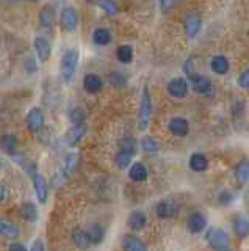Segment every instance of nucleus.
<instances>
[{
    "instance_id": "32",
    "label": "nucleus",
    "mask_w": 249,
    "mask_h": 251,
    "mask_svg": "<svg viewBox=\"0 0 249 251\" xmlns=\"http://www.w3.org/2000/svg\"><path fill=\"white\" fill-rule=\"evenodd\" d=\"M233 233H235L240 239H245L249 234V223L245 218H237L233 221Z\"/></svg>"
},
{
    "instance_id": "37",
    "label": "nucleus",
    "mask_w": 249,
    "mask_h": 251,
    "mask_svg": "<svg viewBox=\"0 0 249 251\" xmlns=\"http://www.w3.org/2000/svg\"><path fill=\"white\" fill-rule=\"evenodd\" d=\"M177 2H179V0H160V8H161V11H169V10H173L174 6L177 5Z\"/></svg>"
},
{
    "instance_id": "36",
    "label": "nucleus",
    "mask_w": 249,
    "mask_h": 251,
    "mask_svg": "<svg viewBox=\"0 0 249 251\" xmlns=\"http://www.w3.org/2000/svg\"><path fill=\"white\" fill-rule=\"evenodd\" d=\"M110 82H111V85L113 87H116V88H123L125 85V77L121 72H115V74H111L110 75Z\"/></svg>"
},
{
    "instance_id": "39",
    "label": "nucleus",
    "mask_w": 249,
    "mask_h": 251,
    "mask_svg": "<svg viewBox=\"0 0 249 251\" xmlns=\"http://www.w3.org/2000/svg\"><path fill=\"white\" fill-rule=\"evenodd\" d=\"M66 179V173L65 171H60V173H56L55 174V178H53V187H56V185H60L63 180Z\"/></svg>"
},
{
    "instance_id": "7",
    "label": "nucleus",
    "mask_w": 249,
    "mask_h": 251,
    "mask_svg": "<svg viewBox=\"0 0 249 251\" xmlns=\"http://www.w3.org/2000/svg\"><path fill=\"white\" fill-rule=\"evenodd\" d=\"M168 93L169 96L176 97V99H182L188 94V83L185 79L182 77H177V79H173L169 83H168Z\"/></svg>"
},
{
    "instance_id": "42",
    "label": "nucleus",
    "mask_w": 249,
    "mask_h": 251,
    "mask_svg": "<svg viewBox=\"0 0 249 251\" xmlns=\"http://www.w3.org/2000/svg\"><path fill=\"white\" fill-rule=\"evenodd\" d=\"M5 198H6V188H5L3 184H0V204L3 203Z\"/></svg>"
},
{
    "instance_id": "6",
    "label": "nucleus",
    "mask_w": 249,
    "mask_h": 251,
    "mask_svg": "<svg viewBox=\"0 0 249 251\" xmlns=\"http://www.w3.org/2000/svg\"><path fill=\"white\" fill-rule=\"evenodd\" d=\"M33 188L35 193H36V198L41 204L47 203V195H49V187H47V180L42 174L36 173L33 176Z\"/></svg>"
},
{
    "instance_id": "15",
    "label": "nucleus",
    "mask_w": 249,
    "mask_h": 251,
    "mask_svg": "<svg viewBox=\"0 0 249 251\" xmlns=\"http://www.w3.org/2000/svg\"><path fill=\"white\" fill-rule=\"evenodd\" d=\"M72 242H74V245L77 248H80V250H88L92 245L88 231H85V229H80V228L74 229V233H72Z\"/></svg>"
},
{
    "instance_id": "5",
    "label": "nucleus",
    "mask_w": 249,
    "mask_h": 251,
    "mask_svg": "<svg viewBox=\"0 0 249 251\" xmlns=\"http://www.w3.org/2000/svg\"><path fill=\"white\" fill-rule=\"evenodd\" d=\"M27 126L33 134H38L44 126V113L39 107H33L27 115Z\"/></svg>"
},
{
    "instance_id": "16",
    "label": "nucleus",
    "mask_w": 249,
    "mask_h": 251,
    "mask_svg": "<svg viewBox=\"0 0 249 251\" xmlns=\"http://www.w3.org/2000/svg\"><path fill=\"white\" fill-rule=\"evenodd\" d=\"M35 51H36V55L41 61H47L49 58H51L52 49H51V44H49V41L46 38L38 36L36 39H35Z\"/></svg>"
},
{
    "instance_id": "4",
    "label": "nucleus",
    "mask_w": 249,
    "mask_h": 251,
    "mask_svg": "<svg viewBox=\"0 0 249 251\" xmlns=\"http://www.w3.org/2000/svg\"><path fill=\"white\" fill-rule=\"evenodd\" d=\"M149 116H151V96H149V90H143V97H141L140 104V113H138V127L140 130H146L149 126Z\"/></svg>"
},
{
    "instance_id": "14",
    "label": "nucleus",
    "mask_w": 249,
    "mask_h": 251,
    "mask_svg": "<svg viewBox=\"0 0 249 251\" xmlns=\"http://www.w3.org/2000/svg\"><path fill=\"white\" fill-rule=\"evenodd\" d=\"M155 212H157V217L161 218V220H166V218H171L174 217L176 214V206L171 199H161L160 203L155 207Z\"/></svg>"
},
{
    "instance_id": "26",
    "label": "nucleus",
    "mask_w": 249,
    "mask_h": 251,
    "mask_svg": "<svg viewBox=\"0 0 249 251\" xmlns=\"http://www.w3.org/2000/svg\"><path fill=\"white\" fill-rule=\"evenodd\" d=\"M0 148H2L3 151L10 152V154H13L14 151H16L18 148V138L14 137L13 134H5L0 137Z\"/></svg>"
},
{
    "instance_id": "22",
    "label": "nucleus",
    "mask_w": 249,
    "mask_h": 251,
    "mask_svg": "<svg viewBox=\"0 0 249 251\" xmlns=\"http://www.w3.org/2000/svg\"><path fill=\"white\" fill-rule=\"evenodd\" d=\"M123 248H124V251H147L146 243L143 240H140L138 237H133V235L124 237Z\"/></svg>"
},
{
    "instance_id": "28",
    "label": "nucleus",
    "mask_w": 249,
    "mask_h": 251,
    "mask_svg": "<svg viewBox=\"0 0 249 251\" xmlns=\"http://www.w3.org/2000/svg\"><path fill=\"white\" fill-rule=\"evenodd\" d=\"M92 41L97 46H107L111 41V33L107 29H96L94 33H92Z\"/></svg>"
},
{
    "instance_id": "13",
    "label": "nucleus",
    "mask_w": 249,
    "mask_h": 251,
    "mask_svg": "<svg viewBox=\"0 0 249 251\" xmlns=\"http://www.w3.org/2000/svg\"><path fill=\"white\" fill-rule=\"evenodd\" d=\"M87 129L88 127H87V124H85V123L74 126L72 129L68 130V134H66V143L69 146H75L83 138V135L87 134Z\"/></svg>"
},
{
    "instance_id": "33",
    "label": "nucleus",
    "mask_w": 249,
    "mask_h": 251,
    "mask_svg": "<svg viewBox=\"0 0 249 251\" xmlns=\"http://www.w3.org/2000/svg\"><path fill=\"white\" fill-rule=\"evenodd\" d=\"M97 3L108 16H115L118 13V3L115 0H97Z\"/></svg>"
},
{
    "instance_id": "43",
    "label": "nucleus",
    "mask_w": 249,
    "mask_h": 251,
    "mask_svg": "<svg viewBox=\"0 0 249 251\" xmlns=\"http://www.w3.org/2000/svg\"><path fill=\"white\" fill-rule=\"evenodd\" d=\"M248 38H249V32H248Z\"/></svg>"
},
{
    "instance_id": "38",
    "label": "nucleus",
    "mask_w": 249,
    "mask_h": 251,
    "mask_svg": "<svg viewBox=\"0 0 249 251\" xmlns=\"http://www.w3.org/2000/svg\"><path fill=\"white\" fill-rule=\"evenodd\" d=\"M238 85H240L241 88H249V68L246 69L245 72L240 74V77H238Z\"/></svg>"
},
{
    "instance_id": "2",
    "label": "nucleus",
    "mask_w": 249,
    "mask_h": 251,
    "mask_svg": "<svg viewBox=\"0 0 249 251\" xmlns=\"http://www.w3.org/2000/svg\"><path fill=\"white\" fill-rule=\"evenodd\" d=\"M137 152V144L132 140V138H127L123 143H121V149L118 151V154L115 156V163L119 170H125L127 166L130 165L132 159Z\"/></svg>"
},
{
    "instance_id": "18",
    "label": "nucleus",
    "mask_w": 249,
    "mask_h": 251,
    "mask_svg": "<svg viewBox=\"0 0 249 251\" xmlns=\"http://www.w3.org/2000/svg\"><path fill=\"white\" fill-rule=\"evenodd\" d=\"M147 223V218L144 212L141 211H133L130 215H129V220H127V225L132 229V231H141V229H144Z\"/></svg>"
},
{
    "instance_id": "21",
    "label": "nucleus",
    "mask_w": 249,
    "mask_h": 251,
    "mask_svg": "<svg viewBox=\"0 0 249 251\" xmlns=\"http://www.w3.org/2000/svg\"><path fill=\"white\" fill-rule=\"evenodd\" d=\"M39 22H41V25L44 27L46 30L52 29L53 24H55V10H53V6L46 5L44 8L41 10V13H39Z\"/></svg>"
},
{
    "instance_id": "40",
    "label": "nucleus",
    "mask_w": 249,
    "mask_h": 251,
    "mask_svg": "<svg viewBox=\"0 0 249 251\" xmlns=\"http://www.w3.org/2000/svg\"><path fill=\"white\" fill-rule=\"evenodd\" d=\"M30 251H46V250H44V243H42L39 239L33 240L32 247H30Z\"/></svg>"
},
{
    "instance_id": "11",
    "label": "nucleus",
    "mask_w": 249,
    "mask_h": 251,
    "mask_svg": "<svg viewBox=\"0 0 249 251\" xmlns=\"http://www.w3.org/2000/svg\"><path fill=\"white\" fill-rule=\"evenodd\" d=\"M169 130L176 137H187L190 130V124L185 118H173L169 121Z\"/></svg>"
},
{
    "instance_id": "17",
    "label": "nucleus",
    "mask_w": 249,
    "mask_h": 251,
    "mask_svg": "<svg viewBox=\"0 0 249 251\" xmlns=\"http://www.w3.org/2000/svg\"><path fill=\"white\" fill-rule=\"evenodd\" d=\"M188 165L195 173H202L209 168V159L201 152H195V154H191Z\"/></svg>"
},
{
    "instance_id": "23",
    "label": "nucleus",
    "mask_w": 249,
    "mask_h": 251,
    "mask_svg": "<svg viewBox=\"0 0 249 251\" xmlns=\"http://www.w3.org/2000/svg\"><path fill=\"white\" fill-rule=\"evenodd\" d=\"M210 66H212V71L219 75H224V74H227V71H229V61H227V58L223 57V55L213 57L210 61Z\"/></svg>"
},
{
    "instance_id": "29",
    "label": "nucleus",
    "mask_w": 249,
    "mask_h": 251,
    "mask_svg": "<svg viewBox=\"0 0 249 251\" xmlns=\"http://www.w3.org/2000/svg\"><path fill=\"white\" fill-rule=\"evenodd\" d=\"M88 234H89V239H91L92 245H99V243H101L104 240V237H105V231H104V228L101 225L89 226Z\"/></svg>"
},
{
    "instance_id": "8",
    "label": "nucleus",
    "mask_w": 249,
    "mask_h": 251,
    "mask_svg": "<svg viewBox=\"0 0 249 251\" xmlns=\"http://www.w3.org/2000/svg\"><path fill=\"white\" fill-rule=\"evenodd\" d=\"M190 80H191V83H193V88H195L196 93L210 94L212 82L209 77H205V75H199V74H193V75H190Z\"/></svg>"
},
{
    "instance_id": "27",
    "label": "nucleus",
    "mask_w": 249,
    "mask_h": 251,
    "mask_svg": "<svg viewBox=\"0 0 249 251\" xmlns=\"http://www.w3.org/2000/svg\"><path fill=\"white\" fill-rule=\"evenodd\" d=\"M235 178L238 182L243 185L246 184V180L249 179V162L245 159V160H241V162L237 165V168H235Z\"/></svg>"
},
{
    "instance_id": "24",
    "label": "nucleus",
    "mask_w": 249,
    "mask_h": 251,
    "mask_svg": "<svg viewBox=\"0 0 249 251\" xmlns=\"http://www.w3.org/2000/svg\"><path fill=\"white\" fill-rule=\"evenodd\" d=\"M0 235L5 237V239H16L19 235V228L14 223L0 218Z\"/></svg>"
},
{
    "instance_id": "10",
    "label": "nucleus",
    "mask_w": 249,
    "mask_h": 251,
    "mask_svg": "<svg viewBox=\"0 0 249 251\" xmlns=\"http://www.w3.org/2000/svg\"><path fill=\"white\" fill-rule=\"evenodd\" d=\"M77 22H79V16H77V11L74 8H68L63 10L61 13V24L65 27L66 32H74L75 27H77Z\"/></svg>"
},
{
    "instance_id": "20",
    "label": "nucleus",
    "mask_w": 249,
    "mask_h": 251,
    "mask_svg": "<svg viewBox=\"0 0 249 251\" xmlns=\"http://www.w3.org/2000/svg\"><path fill=\"white\" fill-rule=\"evenodd\" d=\"M149 176V171L141 162H135L129 170V178L133 182H144Z\"/></svg>"
},
{
    "instance_id": "35",
    "label": "nucleus",
    "mask_w": 249,
    "mask_h": 251,
    "mask_svg": "<svg viewBox=\"0 0 249 251\" xmlns=\"http://www.w3.org/2000/svg\"><path fill=\"white\" fill-rule=\"evenodd\" d=\"M69 121L74 126L77 124H83L85 123V111L82 108H74L69 111Z\"/></svg>"
},
{
    "instance_id": "3",
    "label": "nucleus",
    "mask_w": 249,
    "mask_h": 251,
    "mask_svg": "<svg viewBox=\"0 0 249 251\" xmlns=\"http://www.w3.org/2000/svg\"><path fill=\"white\" fill-rule=\"evenodd\" d=\"M209 245L216 250V251H231V243L229 237H227L226 231H223L221 228H212L209 229V233L205 234Z\"/></svg>"
},
{
    "instance_id": "30",
    "label": "nucleus",
    "mask_w": 249,
    "mask_h": 251,
    "mask_svg": "<svg viewBox=\"0 0 249 251\" xmlns=\"http://www.w3.org/2000/svg\"><path fill=\"white\" fill-rule=\"evenodd\" d=\"M116 57L121 63H124V65H127V63H130L133 60V49L130 46H119L118 51H116Z\"/></svg>"
},
{
    "instance_id": "19",
    "label": "nucleus",
    "mask_w": 249,
    "mask_h": 251,
    "mask_svg": "<svg viewBox=\"0 0 249 251\" xmlns=\"http://www.w3.org/2000/svg\"><path fill=\"white\" fill-rule=\"evenodd\" d=\"M83 88L87 90L88 93L96 94L102 90V79L96 74H87L83 79Z\"/></svg>"
},
{
    "instance_id": "9",
    "label": "nucleus",
    "mask_w": 249,
    "mask_h": 251,
    "mask_svg": "<svg viewBox=\"0 0 249 251\" xmlns=\"http://www.w3.org/2000/svg\"><path fill=\"white\" fill-rule=\"evenodd\" d=\"M187 226H188V231L191 234H199V233L204 231L205 226H207V220H205V217H204L202 214L195 212V214H191L190 217H188Z\"/></svg>"
},
{
    "instance_id": "1",
    "label": "nucleus",
    "mask_w": 249,
    "mask_h": 251,
    "mask_svg": "<svg viewBox=\"0 0 249 251\" xmlns=\"http://www.w3.org/2000/svg\"><path fill=\"white\" fill-rule=\"evenodd\" d=\"M77 65H79V51L77 49H69L61 58V77L66 83L72 82Z\"/></svg>"
},
{
    "instance_id": "34",
    "label": "nucleus",
    "mask_w": 249,
    "mask_h": 251,
    "mask_svg": "<svg viewBox=\"0 0 249 251\" xmlns=\"http://www.w3.org/2000/svg\"><path fill=\"white\" fill-rule=\"evenodd\" d=\"M65 168L68 173H74L79 168V156L77 154H68L65 160Z\"/></svg>"
},
{
    "instance_id": "31",
    "label": "nucleus",
    "mask_w": 249,
    "mask_h": 251,
    "mask_svg": "<svg viewBox=\"0 0 249 251\" xmlns=\"http://www.w3.org/2000/svg\"><path fill=\"white\" fill-rule=\"evenodd\" d=\"M141 149H143L146 154L149 156H152V154H157L159 149H160V146L159 143L154 140V138L151 137H144L143 140H141Z\"/></svg>"
},
{
    "instance_id": "41",
    "label": "nucleus",
    "mask_w": 249,
    "mask_h": 251,
    "mask_svg": "<svg viewBox=\"0 0 249 251\" xmlns=\"http://www.w3.org/2000/svg\"><path fill=\"white\" fill-rule=\"evenodd\" d=\"M8 251H27V248L22 245V243H11Z\"/></svg>"
},
{
    "instance_id": "12",
    "label": "nucleus",
    "mask_w": 249,
    "mask_h": 251,
    "mask_svg": "<svg viewBox=\"0 0 249 251\" xmlns=\"http://www.w3.org/2000/svg\"><path fill=\"white\" fill-rule=\"evenodd\" d=\"M201 29V16L197 13H190L185 19V32H187L188 38H195Z\"/></svg>"
},
{
    "instance_id": "25",
    "label": "nucleus",
    "mask_w": 249,
    "mask_h": 251,
    "mask_svg": "<svg viewBox=\"0 0 249 251\" xmlns=\"http://www.w3.org/2000/svg\"><path fill=\"white\" fill-rule=\"evenodd\" d=\"M20 217H22L24 220L27 221H36L38 220V209L36 206H35L33 203H24L22 206H20Z\"/></svg>"
}]
</instances>
